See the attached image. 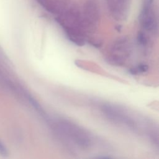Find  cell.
Returning <instances> with one entry per match:
<instances>
[{"label": "cell", "instance_id": "obj_6", "mask_svg": "<svg viewBox=\"0 0 159 159\" xmlns=\"http://www.w3.org/2000/svg\"><path fill=\"white\" fill-rule=\"evenodd\" d=\"M84 13L87 20L90 23H95L98 19L99 10L98 4L94 1H88L84 7Z\"/></svg>", "mask_w": 159, "mask_h": 159}, {"label": "cell", "instance_id": "obj_5", "mask_svg": "<svg viewBox=\"0 0 159 159\" xmlns=\"http://www.w3.org/2000/svg\"><path fill=\"white\" fill-rule=\"evenodd\" d=\"M44 8L52 13H59L68 5L66 0H37Z\"/></svg>", "mask_w": 159, "mask_h": 159}, {"label": "cell", "instance_id": "obj_4", "mask_svg": "<svg viewBox=\"0 0 159 159\" xmlns=\"http://www.w3.org/2000/svg\"><path fill=\"white\" fill-rule=\"evenodd\" d=\"M127 42L122 39V40H119L115 45H114L112 49V61H114L116 63H121L123 60H125L127 58V54L130 52V45L129 46Z\"/></svg>", "mask_w": 159, "mask_h": 159}, {"label": "cell", "instance_id": "obj_2", "mask_svg": "<svg viewBox=\"0 0 159 159\" xmlns=\"http://www.w3.org/2000/svg\"><path fill=\"white\" fill-rule=\"evenodd\" d=\"M140 22L143 28L150 32L157 30V16L155 11L153 0H145L140 15Z\"/></svg>", "mask_w": 159, "mask_h": 159}, {"label": "cell", "instance_id": "obj_1", "mask_svg": "<svg viewBox=\"0 0 159 159\" xmlns=\"http://www.w3.org/2000/svg\"><path fill=\"white\" fill-rule=\"evenodd\" d=\"M58 130L65 137L82 148L90 146L91 139L88 134L77 125L67 120H60L58 122Z\"/></svg>", "mask_w": 159, "mask_h": 159}, {"label": "cell", "instance_id": "obj_7", "mask_svg": "<svg viewBox=\"0 0 159 159\" xmlns=\"http://www.w3.org/2000/svg\"><path fill=\"white\" fill-rule=\"evenodd\" d=\"M7 150L3 144V143L0 140V155L3 157H6L7 155Z\"/></svg>", "mask_w": 159, "mask_h": 159}, {"label": "cell", "instance_id": "obj_3", "mask_svg": "<svg viewBox=\"0 0 159 159\" xmlns=\"http://www.w3.org/2000/svg\"><path fill=\"white\" fill-rule=\"evenodd\" d=\"M109 11L114 17L123 20L127 16L131 0H106Z\"/></svg>", "mask_w": 159, "mask_h": 159}]
</instances>
